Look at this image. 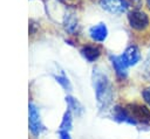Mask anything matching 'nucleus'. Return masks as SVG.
Returning <instances> with one entry per match:
<instances>
[{
	"label": "nucleus",
	"mask_w": 150,
	"mask_h": 139,
	"mask_svg": "<svg viewBox=\"0 0 150 139\" xmlns=\"http://www.w3.org/2000/svg\"><path fill=\"white\" fill-rule=\"evenodd\" d=\"M91 81L95 91V98L100 111H105L112 103L114 90L112 84L105 72L98 67H95L91 72Z\"/></svg>",
	"instance_id": "f257e3e1"
},
{
	"label": "nucleus",
	"mask_w": 150,
	"mask_h": 139,
	"mask_svg": "<svg viewBox=\"0 0 150 139\" xmlns=\"http://www.w3.org/2000/svg\"><path fill=\"white\" fill-rule=\"evenodd\" d=\"M129 27L137 33H144L150 28V13L144 9H130L127 13Z\"/></svg>",
	"instance_id": "f03ea898"
},
{
	"label": "nucleus",
	"mask_w": 150,
	"mask_h": 139,
	"mask_svg": "<svg viewBox=\"0 0 150 139\" xmlns=\"http://www.w3.org/2000/svg\"><path fill=\"white\" fill-rule=\"evenodd\" d=\"M28 126H29L30 133L36 138L42 132L46 131V127L41 120L40 111H39L38 106L32 102H29V104H28Z\"/></svg>",
	"instance_id": "7ed1b4c3"
},
{
	"label": "nucleus",
	"mask_w": 150,
	"mask_h": 139,
	"mask_svg": "<svg viewBox=\"0 0 150 139\" xmlns=\"http://www.w3.org/2000/svg\"><path fill=\"white\" fill-rule=\"evenodd\" d=\"M98 6L112 15L125 14L131 9L129 0H98Z\"/></svg>",
	"instance_id": "20e7f679"
},
{
	"label": "nucleus",
	"mask_w": 150,
	"mask_h": 139,
	"mask_svg": "<svg viewBox=\"0 0 150 139\" xmlns=\"http://www.w3.org/2000/svg\"><path fill=\"white\" fill-rule=\"evenodd\" d=\"M131 118L136 121V124H148L150 123V107L142 104H129L125 106Z\"/></svg>",
	"instance_id": "39448f33"
},
{
	"label": "nucleus",
	"mask_w": 150,
	"mask_h": 139,
	"mask_svg": "<svg viewBox=\"0 0 150 139\" xmlns=\"http://www.w3.org/2000/svg\"><path fill=\"white\" fill-rule=\"evenodd\" d=\"M121 55H122L123 60L125 61V63L128 64V67H135L142 60L141 50H139L138 46H136V44H129Z\"/></svg>",
	"instance_id": "423d86ee"
},
{
	"label": "nucleus",
	"mask_w": 150,
	"mask_h": 139,
	"mask_svg": "<svg viewBox=\"0 0 150 139\" xmlns=\"http://www.w3.org/2000/svg\"><path fill=\"white\" fill-rule=\"evenodd\" d=\"M109 60L111 62V65L115 70L116 77L118 79H125L128 77V64L125 63V61L123 60L122 55H110Z\"/></svg>",
	"instance_id": "0eeeda50"
},
{
	"label": "nucleus",
	"mask_w": 150,
	"mask_h": 139,
	"mask_svg": "<svg viewBox=\"0 0 150 139\" xmlns=\"http://www.w3.org/2000/svg\"><path fill=\"white\" fill-rule=\"evenodd\" d=\"M88 34H89V37L94 42L102 43V42H104L107 40L109 30H108V27H107V25L104 22H100V23H96V25L91 26L88 29Z\"/></svg>",
	"instance_id": "6e6552de"
},
{
	"label": "nucleus",
	"mask_w": 150,
	"mask_h": 139,
	"mask_svg": "<svg viewBox=\"0 0 150 139\" xmlns=\"http://www.w3.org/2000/svg\"><path fill=\"white\" fill-rule=\"evenodd\" d=\"M62 25H63L64 30L70 35H76L79 33V30H80V23H79L77 16L74 13L67 12L64 14V16H63Z\"/></svg>",
	"instance_id": "1a4fd4ad"
},
{
	"label": "nucleus",
	"mask_w": 150,
	"mask_h": 139,
	"mask_svg": "<svg viewBox=\"0 0 150 139\" xmlns=\"http://www.w3.org/2000/svg\"><path fill=\"white\" fill-rule=\"evenodd\" d=\"M111 114H112V119L118 121V123H127V124H131V125H137L136 121L131 118V116L128 112L125 106L124 107L121 106V105L114 106L112 111H111Z\"/></svg>",
	"instance_id": "9d476101"
},
{
	"label": "nucleus",
	"mask_w": 150,
	"mask_h": 139,
	"mask_svg": "<svg viewBox=\"0 0 150 139\" xmlns=\"http://www.w3.org/2000/svg\"><path fill=\"white\" fill-rule=\"evenodd\" d=\"M80 54L82 55V57L86 61H88L89 63H93V62L97 61L98 57L101 56V50L95 44H87L80 49Z\"/></svg>",
	"instance_id": "9b49d317"
},
{
	"label": "nucleus",
	"mask_w": 150,
	"mask_h": 139,
	"mask_svg": "<svg viewBox=\"0 0 150 139\" xmlns=\"http://www.w3.org/2000/svg\"><path fill=\"white\" fill-rule=\"evenodd\" d=\"M64 99H66L68 110H70L73 114L77 116V117H81V116L83 114L84 107H83V105H82L75 97H73V96H70V95H67V96L64 97Z\"/></svg>",
	"instance_id": "f8f14e48"
},
{
	"label": "nucleus",
	"mask_w": 150,
	"mask_h": 139,
	"mask_svg": "<svg viewBox=\"0 0 150 139\" xmlns=\"http://www.w3.org/2000/svg\"><path fill=\"white\" fill-rule=\"evenodd\" d=\"M73 128V113L70 110H67L63 116H62V120L60 123L59 130H66V131H70Z\"/></svg>",
	"instance_id": "ddd939ff"
},
{
	"label": "nucleus",
	"mask_w": 150,
	"mask_h": 139,
	"mask_svg": "<svg viewBox=\"0 0 150 139\" xmlns=\"http://www.w3.org/2000/svg\"><path fill=\"white\" fill-rule=\"evenodd\" d=\"M54 78H55V81H56L66 91H71V89H73L71 83H70L69 78L66 76L64 72H62L61 75H54Z\"/></svg>",
	"instance_id": "4468645a"
},
{
	"label": "nucleus",
	"mask_w": 150,
	"mask_h": 139,
	"mask_svg": "<svg viewBox=\"0 0 150 139\" xmlns=\"http://www.w3.org/2000/svg\"><path fill=\"white\" fill-rule=\"evenodd\" d=\"M142 97H143V100L145 102V104L150 107V86H146L142 90Z\"/></svg>",
	"instance_id": "2eb2a0df"
},
{
	"label": "nucleus",
	"mask_w": 150,
	"mask_h": 139,
	"mask_svg": "<svg viewBox=\"0 0 150 139\" xmlns=\"http://www.w3.org/2000/svg\"><path fill=\"white\" fill-rule=\"evenodd\" d=\"M57 134L60 139H71L70 137V131H66V130H57Z\"/></svg>",
	"instance_id": "dca6fc26"
},
{
	"label": "nucleus",
	"mask_w": 150,
	"mask_h": 139,
	"mask_svg": "<svg viewBox=\"0 0 150 139\" xmlns=\"http://www.w3.org/2000/svg\"><path fill=\"white\" fill-rule=\"evenodd\" d=\"M59 1L69 7H76L80 4V0H59Z\"/></svg>",
	"instance_id": "f3484780"
},
{
	"label": "nucleus",
	"mask_w": 150,
	"mask_h": 139,
	"mask_svg": "<svg viewBox=\"0 0 150 139\" xmlns=\"http://www.w3.org/2000/svg\"><path fill=\"white\" fill-rule=\"evenodd\" d=\"M144 72H145V75H149V77H150V54L144 63Z\"/></svg>",
	"instance_id": "a211bd4d"
},
{
	"label": "nucleus",
	"mask_w": 150,
	"mask_h": 139,
	"mask_svg": "<svg viewBox=\"0 0 150 139\" xmlns=\"http://www.w3.org/2000/svg\"><path fill=\"white\" fill-rule=\"evenodd\" d=\"M144 6H145V9L150 13V0H144Z\"/></svg>",
	"instance_id": "6ab92c4d"
}]
</instances>
